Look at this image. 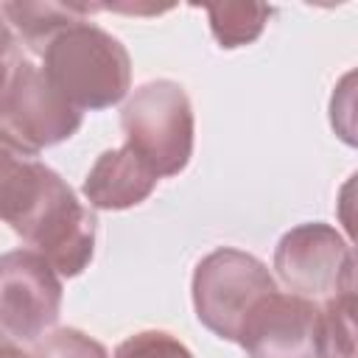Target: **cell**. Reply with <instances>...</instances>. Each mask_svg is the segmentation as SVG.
<instances>
[{
  "label": "cell",
  "instance_id": "6da1fadb",
  "mask_svg": "<svg viewBox=\"0 0 358 358\" xmlns=\"http://www.w3.org/2000/svg\"><path fill=\"white\" fill-rule=\"evenodd\" d=\"M0 221L39 252L59 277H76L92 260L95 213L39 159H28L0 199Z\"/></svg>",
  "mask_w": 358,
  "mask_h": 358
},
{
  "label": "cell",
  "instance_id": "7a4b0ae2",
  "mask_svg": "<svg viewBox=\"0 0 358 358\" xmlns=\"http://www.w3.org/2000/svg\"><path fill=\"white\" fill-rule=\"evenodd\" d=\"M42 73L78 112L109 109L131 87V59L117 36L81 20L42 50Z\"/></svg>",
  "mask_w": 358,
  "mask_h": 358
},
{
  "label": "cell",
  "instance_id": "3957f363",
  "mask_svg": "<svg viewBox=\"0 0 358 358\" xmlns=\"http://www.w3.org/2000/svg\"><path fill=\"white\" fill-rule=\"evenodd\" d=\"M120 126L126 145L157 173L176 176L193 157V106L182 84L171 78H154L131 92L123 103Z\"/></svg>",
  "mask_w": 358,
  "mask_h": 358
},
{
  "label": "cell",
  "instance_id": "277c9868",
  "mask_svg": "<svg viewBox=\"0 0 358 358\" xmlns=\"http://www.w3.org/2000/svg\"><path fill=\"white\" fill-rule=\"evenodd\" d=\"M271 291H277V282L268 266L229 246L204 255L190 282L196 319L224 341H238L246 316Z\"/></svg>",
  "mask_w": 358,
  "mask_h": 358
},
{
  "label": "cell",
  "instance_id": "5b68a950",
  "mask_svg": "<svg viewBox=\"0 0 358 358\" xmlns=\"http://www.w3.org/2000/svg\"><path fill=\"white\" fill-rule=\"evenodd\" d=\"M274 268L282 285L310 302L355 291V255L350 241L324 221L288 229L274 249Z\"/></svg>",
  "mask_w": 358,
  "mask_h": 358
},
{
  "label": "cell",
  "instance_id": "8992f818",
  "mask_svg": "<svg viewBox=\"0 0 358 358\" xmlns=\"http://www.w3.org/2000/svg\"><path fill=\"white\" fill-rule=\"evenodd\" d=\"M81 115L53 90L42 67L22 59L0 95V137L22 154L39 157L45 148L70 140L81 126Z\"/></svg>",
  "mask_w": 358,
  "mask_h": 358
},
{
  "label": "cell",
  "instance_id": "52a82bcc",
  "mask_svg": "<svg viewBox=\"0 0 358 358\" xmlns=\"http://www.w3.org/2000/svg\"><path fill=\"white\" fill-rule=\"evenodd\" d=\"M62 313V280L34 249L0 255V330L20 344L39 341Z\"/></svg>",
  "mask_w": 358,
  "mask_h": 358
},
{
  "label": "cell",
  "instance_id": "ba28073f",
  "mask_svg": "<svg viewBox=\"0 0 358 358\" xmlns=\"http://www.w3.org/2000/svg\"><path fill=\"white\" fill-rule=\"evenodd\" d=\"M316 302L271 291L246 316L238 344L249 358H316Z\"/></svg>",
  "mask_w": 358,
  "mask_h": 358
},
{
  "label": "cell",
  "instance_id": "9c48e42d",
  "mask_svg": "<svg viewBox=\"0 0 358 358\" xmlns=\"http://www.w3.org/2000/svg\"><path fill=\"white\" fill-rule=\"evenodd\" d=\"M157 182V173L129 145H120L95 159L81 193L95 210H129L143 204L154 193Z\"/></svg>",
  "mask_w": 358,
  "mask_h": 358
},
{
  "label": "cell",
  "instance_id": "30bf717a",
  "mask_svg": "<svg viewBox=\"0 0 358 358\" xmlns=\"http://www.w3.org/2000/svg\"><path fill=\"white\" fill-rule=\"evenodd\" d=\"M3 17L8 20L11 31L17 34L20 42H25V48L31 53H39L50 45V39L56 34H62L64 28L87 20L90 11H95L98 6H81V3H28V0H17V3H0Z\"/></svg>",
  "mask_w": 358,
  "mask_h": 358
},
{
  "label": "cell",
  "instance_id": "8fae6325",
  "mask_svg": "<svg viewBox=\"0 0 358 358\" xmlns=\"http://www.w3.org/2000/svg\"><path fill=\"white\" fill-rule=\"evenodd\" d=\"M316 358H355V291L319 305Z\"/></svg>",
  "mask_w": 358,
  "mask_h": 358
},
{
  "label": "cell",
  "instance_id": "7c38bea8",
  "mask_svg": "<svg viewBox=\"0 0 358 358\" xmlns=\"http://www.w3.org/2000/svg\"><path fill=\"white\" fill-rule=\"evenodd\" d=\"M204 11L215 42L227 50L255 42L271 17V6L263 3H213Z\"/></svg>",
  "mask_w": 358,
  "mask_h": 358
},
{
  "label": "cell",
  "instance_id": "4fadbf2b",
  "mask_svg": "<svg viewBox=\"0 0 358 358\" xmlns=\"http://www.w3.org/2000/svg\"><path fill=\"white\" fill-rule=\"evenodd\" d=\"M34 358H109L106 347L76 327H59L34 341Z\"/></svg>",
  "mask_w": 358,
  "mask_h": 358
},
{
  "label": "cell",
  "instance_id": "5bb4252c",
  "mask_svg": "<svg viewBox=\"0 0 358 358\" xmlns=\"http://www.w3.org/2000/svg\"><path fill=\"white\" fill-rule=\"evenodd\" d=\"M112 358H193V352L165 330H143L120 341Z\"/></svg>",
  "mask_w": 358,
  "mask_h": 358
},
{
  "label": "cell",
  "instance_id": "9a60e30c",
  "mask_svg": "<svg viewBox=\"0 0 358 358\" xmlns=\"http://www.w3.org/2000/svg\"><path fill=\"white\" fill-rule=\"evenodd\" d=\"M22 48H20V39L17 34L11 31L8 20L3 17V8H0V95L6 92V87L11 84L17 67L22 64Z\"/></svg>",
  "mask_w": 358,
  "mask_h": 358
},
{
  "label": "cell",
  "instance_id": "2e32d148",
  "mask_svg": "<svg viewBox=\"0 0 358 358\" xmlns=\"http://www.w3.org/2000/svg\"><path fill=\"white\" fill-rule=\"evenodd\" d=\"M0 358H34V352L22 350L20 341H14L11 336H6V333L0 330Z\"/></svg>",
  "mask_w": 358,
  "mask_h": 358
}]
</instances>
